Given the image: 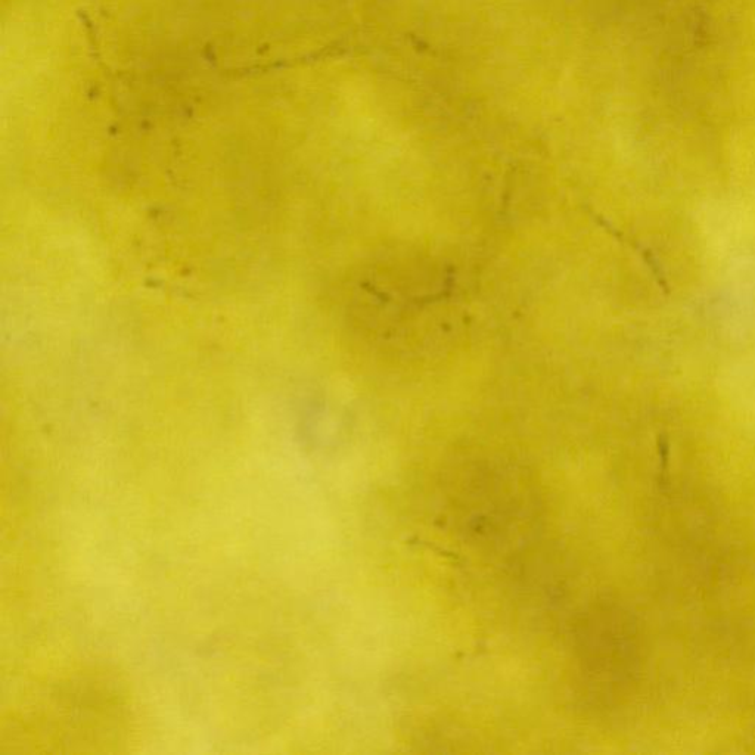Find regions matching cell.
I'll use <instances>...</instances> for the list:
<instances>
[{"label": "cell", "instance_id": "1", "mask_svg": "<svg viewBox=\"0 0 755 755\" xmlns=\"http://www.w3.org/2000/svg\"><path fill=\"white\" fill-rule=\"evenodd\" d=\"M580 651L584 670L592 676L623 677L635 661L632 624L615 608H598L581 623Z\"/></svg>", "mask_w": 755, "mask_h": 755}]
</instances>
